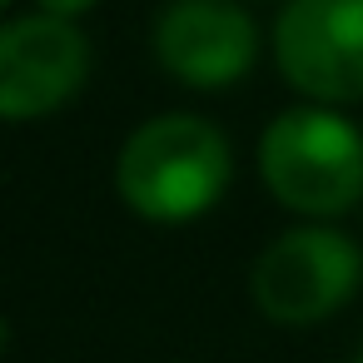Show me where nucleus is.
Listing matches in <instances>:
<instances>
[{
  "label": "nucleus",
  "mask_w": 363,
  "mask_h": 363,
  "mask_svg": "<svg viewBox=\"0 0 363 363\" xmlns=\"http://www.w3.org/2000/svg\"><path fill=\"white\" fill-rule=\"evenodd\" d=\"M234 155L229 140L199 115H160L145 120L115 164L120 199L155 224H184L219 204L229 189Z\"/></svg>",
  "instance_id": "nucleus-1"
},
{
  "label": "nucleus",
  "mask_w": 363,
  "mask_h": 363,
  "mask_svg": "<svg viewBox=\"0 0 363 363\" xmlns=\"http://www.w3.org/2000/svg\"><path fill=\"white\" fill-rule=\"evenodd\" d=\"M269 194L308 219H333L363 199V130L328 105L284 110L259 140Z\"/></svg>",
  "instance_id": "nucleus-2"
},
{
  "label": "nucleus",
  "mask_w": 363,
  "mask_h": 363,
  "mask_svg": "<svg viewBox=\"0 0 363 363\" xmlns=\"http://www.w3.org/2000/svg\"><path fill=\"white\" fill-rule=\"evenodd\" d=\"M358 363H363V353H358Z\"/></svg>",
  "instance_id": "nucleus-10"
},
{
  "label": "nucleus",
  "mask_w": 363,
  "mask_h": 363,
  "mask_svg": "<svg viewBox=\"0 0 363 363\" xmlns=\"http://www.w3.org/2000/svg\"><path fill=\"white\" fill-rule=\"evenodd\" d=\"M35 6L45 11V16H60V21H75V16H85L95 0H35Z\"/></svg>",
  "instance_id": "nucleus-7"
},
{
  "label": "nucleus",
  "mask_w": 363,
  "mask_h": 363,
  "mask_svg": "<svg viewBox=\"0 0 363 363\" xmlns=\"http://www.w3.org/2000/svg\"><path fill=\"white\" fill-rule=\"evenodd\" d=\"M6 343H11V328H6V318H0V353H6Z\"/></svg>",
  "instance_id": "nucleus-8"
},
{
  "label": "nucleus",
  "mask_w": 363,
  "mask_h": 363,
  "mask_svg": "<svg viewBox=\"0 0 363 363\" xmlns=\"http://www.w3.org/2000/svg\"><path fill=\"white\" fill-rule=\"evenodd\" d=\"M6 6H11V0H0V11H6Z\"/></svg>",
  "instance_id": "nucleus-9"
},
{
  "label": "nucleus",
  "mask_w": 363,
  "mask_h": 363,
  "mask_svg": "<svg viewBox=\"0 0 363 363\" xmlns=\"http://www.w3.org/2000/svg\"><path fill=\"white\" fill-rule=\"evenodd\" d=\"M363 279V254L348 234L308 224V229H289L279 234L249 274V294L259 303V313L269 323L284 328H303L318 323L328 313H338Z\"/></svg>",
  "instance_id": "nucleus-3"
},
{
  "label": "nucleus",
  "mask_w": 363,
  "mask_h": 363,
  "mask_svg": "<svg viewBox=\"0 0 363 363\" xmlns=\"http://www.w3.org/2000/svg\"><path fill=\"white\" fill-rule=\"evenodd\" d=\"M155 55L189 90H224L249 75L259 26L234 0H169L155 21Z\"/></svg>",
  "instance_id": "nucleus-6"
},
{
  "label": "nucleus",
  "mask_w": 363,
  "mask_h": 363,
  "mask_svg": "<svg viewBox=\"0 0 363 363\" xmlns=\"http://www.w3.org/2000/svg\"><path fill=\"white\" fill-rule=\"evenodd\" d=\"M274 60L313 105L363 100V0H289L274 21Z\"/></svg>",
  "instance_id": "nucleus-4"
},
{
  "label": "nucleus",
  "mask_w": 363,
  "mask_h": 363,
  "mask_svg": "<svg viewBox=\"0 0 363 363\" xmlns=\"http://www.w3.org/2000/svg\"><path fill=\"white\" fill-rule=\"evenodd\" d=\"M90 40L75 21L21 16L0 26V120H40L80 95Z\"/></svg>",
  "instance_id": "nucleus-5"
}]
</instances>
